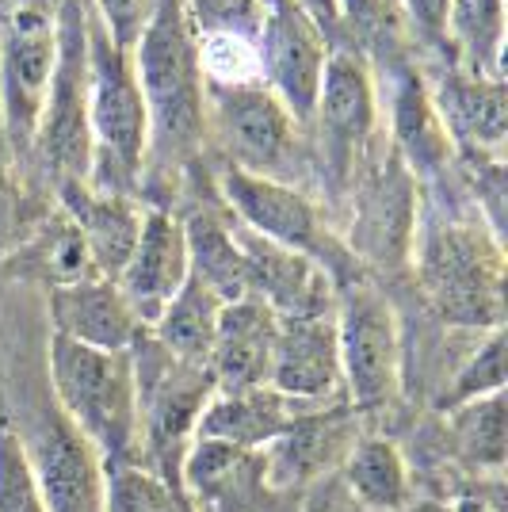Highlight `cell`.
I'll return each mask as SVG.
<instances>
[{
	"instance_id": "ac0fdd59",
	"label": "cell",
	"mask_w": 508,
	"mask_h": 512,
	"mask_svg": "<svg viewBox=\"0 0 508 512\" xmlns=\"http://www.w3.org/2000/svg\"><path fill=\"white\" fill-rule=\"evenodd\" d=\"M188 241H184V222L172 207H153L142 211V230L134 241V253L115 276V287L123 291L130 310L142 325H153L157 314L172 302V295L188 283Z\"/></svg>"
},
{
	"instance_id": "74e56055",
	"label": "cell",
	"mask_w": 508,
	"mask_h": 512,
	"mask_svg": "<svg viewBox=\"0 0 508 512\" xmlns=\"http://www.w3.org/2000/svg\"><path fill=\"white\" fill-rule=\"evenodd\" d=\"M337 16L340 27H348L352 35H371L386 20V8L382 0H337Z\"/></svg>"
},
{
	"instance_id": "9c48e42d",
	"label": "cell",
	"mask_w": 508,
	"mask_h": 512,
	"mask_svg": "<svg viewBox=\"0 0 508 512\" xmlns=\"http://www.w3.org/2000/svg\"><path fill=\"white\" fill-rule=\"evenodd\" d=\"M54 58L58 0H27L0 16V130L16 172L31 169Z\"/></svg>"
},
{
	"instance_id": "603a6c76",
	"label": "cell",
	"mask_w": 508,
	"mask_h": 512,
	"mask_svg": "<svg viewBox=\"0 0 508 512\" xmlns=\"http://www.w3.org/2000/svg\"><path fill=\"white\" fill-rule=\"evenodd\" d=\"M276 329L279 318L253 295L222 306L218 329H214L211 360H207V375H211L218 394H237V390L268 386Z\"/></svg>"
},
{
	"instance_id": "83f0119b",
	"label": "cell",
	"mask_w": 508,
	"mask_h": 512,
	"mask_svg": "<svg viewBox=\"0 0 508 512\" xmlns=\"http://www.w3.org/2000/svg\"><path fill=\"white\" fill-rule=\"evenodd\" d=\"M344 482L348 493L367 512H405L413 501V478L402 448L386 436L363 432L344 459Z\"/></svg>"
},
{
	"instance_id": "9a60e30c",
	"label": "cell",
	"mask_w": 508,
	"mask_h": 512,
	"mask_svg": "<svg viewBox=\"0 0 508 512\" xmlns=\"http://www.w3.org/2000/svg\"><path fill=\"white\" fill-rule=\"evenodd\" d=\"M46 497V512H104V459L54 409L20 436Z\"/></svg>"
},
{
	"instance_id": "f1b7e54d",
	"label": "cell",
	"mask_w": 508,
	"mask_h": 512,
	"mask_svg": "<svg viewBox=\"0 0 508 512\" xmlns=\"http://www.w3.org/2000/svg\"><path fill=\"white\" fill-rule=\"evenodd\" d=\"M505 0H451L447 4V65L470 77L505 73Z\"/></svg>"
},
{
	"instance_id": "d590c367",
	"label": "cell",
	"mask_w": 508,
	"mask_h": 512,
	"mask_svg": "<svg viewBox=\"0 0 508 512\" xmlns=\"http://www.w3.org/2000/svg\"><path fill=\"white\" fill-rule=\"evenodd\" d=\"M0 512H46V497L23 451L20 432L4 425H0Z\"/></svg>"
},
{
	"instance_id": "d6986e66",
	"label": "cell",
	"mask_w": 508,
	"mask_h": 512,
	"mask_svg": "<svg viewBox=\"0 0 508 512\" xmlns=\"http://www.w3.org/2000/svg\"><path fill=\"white\" fill-rule=\"evenodd\" d=\"M268 386L276 394H283L287 402L306 409L344 402L333 314L279 321L272 367H268Z\"/></svg>"
},
{
	"instance_id": "d6a6232c",
	"label": "cell",
	"mask_w": 508,
	"mask_h": 512,
	"mask_svg": "<svg viewBox=\"0 0 508 512\" xmlns=\"http://www.w3.org/2000/svg\"><path fill=\"white\" fill-rule=\"evenodd\" d=\"M104 512H191L188 497L142 463H107Z\"/></svg>"
},
{
	"instance_id": "f35d334b",
	"label": "cell",
	"mask_w": 508,
	"mask_h": 512,
	"mask_svg": "<svg viewBox=\"0 0 508 512\" xmlns=\"http://www.w3.org/2000/svg\"><path fill=\"white\" fill-rule=\"evenodd\" d=\"M298 8L310 16L314 23H321L333 39H337V31H340V16H337V0H295ZM340 43V39H337Z\"/></svg>"
},
{
	"instance_id": "4316f807",
	"label": "cell",
	"mask_w": 508,
	"mask_h": 512,
	"mask_svg": "<svg viewBox=\"0 0 508 512\" xmlns=\"http://www.w3.org/2000/svg\"><path fill=\"white\" fill-rule=\"evenodd\" d=\"M4 272L8 276H23L46 283L50 291L54 287H69V283H81L92 279V260L85 253V241L73 230V222L62 211L46 214L43 222L31 226V234H23L8 256H4Z\"/></svg>"
},
{
	"instance_id": "d4e9b609",
	"label": "cell",
	"mask_w": 508,
	"mask_h": 512,
	"mask_svg": "<svg viewBox=\"0 0 508 512\" xmlns=\"http://www.w3.org/2000/svg\"><path fill=\"white\" fill-rule=\"evenodd\" d=\"M306 406L287 402L272 386H253V390H237V394H218L207 402L195 440H218L241 451H264L272 440H279L291 421Z\"/></svg>"
},
{
	"instance_id": "ba28073f",
	"label": "cell",
	"mask_w": 508,
	"mask_h": 512,
	"mask_svg": "<svg viewBox=\"0 0 508 512\" xmlns=\"http://www.w3.org/2000/svg\"><path fill=\"white\" fill-rule=\"evenodd\" d=\"M306 134H314L306 138L314 146L310 165H318L333 188L356 184L363 165L371 161V146L379 134L375 69L363 58L360 46L333 43Z\"/></svg>"
},
{
	"instance_id": "5bb4252c",
	"label": "cell",
	"mask_w": 508,
	"mask_h": 512,
	"mask_svg": "<svg viewBox=\"0 0 508 512\" xmlns=\"http://www.w3.org/2000/svg\"><path fill=\"white\" fill-rule=\"evenodd\" d=\"M417 180L390 153L382 165L356 176V218H352V260L394 268L413 253L417 234Z\"/></svg>"
},
{
	"instance_id": "5b68a950",
	"label": "cell",
	"mask_w": 508,
	"mask_h": 512,
	"mask_svg": "<svg viewBox=\"0 0 508 512\" xmlns=\"http://www.w3.org/2000/svg\"><path fill=\"white\" fill-rule=\"evenodd\" d=\"M130 363L138 394V463L180 490V463L195 444L203 409L214 398L211 375L207 367L169 356L149 333L130 348Z\"/></svg>"
},
{
	"instance_id": "277c9868",
	"label": "cell",
	"mask_w": 508,
	"mask_h": 512,
	"mask_svg": "<svg viewBox=\"0 0 508 512\" xmlns=\"http://www.w3.org/2000/svg\"><path fill=\"white\" fill-rule=\"evenodd\" d=\"M88 134H92L88 188L138 199L149 142L146 104L130 54L107 39L92 8H88Z\"/></svg>"
},
{
	"instance_id": "8992f818",
	"label": "cell",
	"mask_w": 508,
	"mask_h": 512,
	"mask_svg": "<svg viewBox=\"0 0 508 512\" xmlns=\"http://www.w3.org/2000/svg\"><path fill=\"white\" fill-rule=\"evenodd\" d=\"M207 150L218 153V169L253 172L295 188L310 172L306 127H298L295 115L260 81L237 88L207 85Z\"/></svg>"
},
{
	"instance_id": "3957f363",
	"label": "cell",
	"mask_w": 508,
	"mask_h": 512,
	"mask_svg": "<svg viewBox=\"0 0 508 512\" xmlns=\"http://www.w3.org/2000/svg\"><path fill=\"white\" fill-rule=\"evenodd\" d=\"M50 394L107 463H138V394L130 352H96L50 333Z\"/></svg>"
},
{
	"instance_id": "ab89813d",
	"label": "cell",
	"mask_w": 508,
	"mask_h": 512,
	"mask_svg": "<svg viewBox=\"0 0 508 512\" xmlns=\"http://www.w3.org/2000/svg\"><path fill=\"white\" fill-rule=\"evenodd\" d=\"M451 512H505V505H501V493L497 490H482L478 486V490H466Z\"/></svg>"
},
{
	"instance_id": "6da1fadb",
	"label": "cell",
	"mask_w": 508,
	"mask_h": 512,
	"mask_svg": "<svg viewBox=\"0 0 508 512\" xmlns=\"http://www.w3.org/2000/svg\"><path fill=\"white\" fill-rule=\"evenodd\" d=\"M130 62L149 127L146 172L138 188L142 199L153 184H169L172 192V180L191 172L199 153H207V85L199 73L195 31L184 20L180 0H157V12Z\"/></svg>"
},
{
	"instance_id": "44dd1931",
	"label": "cell",
	"mask_w": 508,
	"mask_h": 512,
	"mask_svg": "<svg viewBox=\"0 0 508 512\" xmlns=\"http://www.w3.org/2000/svg\"><path fill=\"white\" fill-rule=\"evenodd\" d=\"M54 195H58V211L73 222V230L85 241L92 272L100 279L119 276L134 253L146 203L134 195L96 192L85 180H62L54 184Z\"/></svg>"
},
{
	"instance_id": "ffe728a7",
	"label": "cell",
	"mask_w": 508,
	"mask_h": 512,
	"mask_svg": "<svg viewBox=\"0 0 508 512\" xmlns=\"http://www.w3.org/2000/svg\"><path fill=\"white\" fill-rule=\"evenodd\" d=\"M180 490L191 512H268L279 497L264 482L260 451H241L218 440H195L180 463Z\"/></svg>"
},
{
	"instance_id": "7c38bea8",
	"label": "cell",
	"mask_w": 508,
	"mask_h": 512,
	"mask_svg": "<svg viewBox=\"0 0 508 512\" xmlns=\"http://www.w3.org/2000/svg\"><path fill=\"white\" fill-rule=\"evenodd\" d=\"M333 43L337 39L321 23L310 20L295 0H264V16L256 31L260 85L295 115L298 127H310Z\"/></svg>"
},
{
	"instance_id": "7a4b0ae2",
	"label": "cell",
	"mask_w": 508,
	"mask_h": 512,
	"mask_svg": "<svg viewBox=\"0 0 508 512\" xmlns=\"http://www.w3.org/2000/svg\"><path fill=\"white\" fill-rule=\"evenodd\" d=\"M409 256L447 325L478 333L505 325V249L482 218H417Z\"/></svg>"
},
{
	"instance_id": "836d02e7",
	"label": "cell",
	"mask_w": 508,
	"mask_h": 512,
	"mask_svg": "<svg viewBox=\"0 0 508 512\" xmlns=\"http://www.w3.org/2000/svg\"><path fill=\"white\" fill-rule=\"evenodd\" d=\"M195 50H199L203 85L237 88V85H256V81H260V65H256L253 39L207 35V39H195Z\"/></svg>"
},
{
	"instance_id": "8d00e7d4",
	"label": "cell",
	"mask_w": 508,
	"mask_h": 512,
	"mask_svg": "<svg viewBox=\"0 0 508 512\" xmlns=\"http://www.w3.org/2000/svg\"><path fill=\"white\" fill-rule=\"evenodd\" d=\"M88 8L107 31V39L123 54H134V46L146 35L149 20L157 12V0H88Z\"/></svg>"
},
{
	"instance_id": "2e32d148",
	"label": "cell",
	"mask_w": 508,
	"mask_h": 512,
	"mask_svg": "<svg viewBox=\"0 0 508 512\" xmlns=\"http://www.w3.org/2000/svg\"><path fill=\"white\" fill-rule=\"evenodd\" d=\"M428 96L451 138V150L470 157L474 165H501L508 138L505 77H470L455 65H444L440 77L428 81Z\"/></svg>"
},
{
	"instance_id": "e575fe53",
	"label": "cell",
	"mask_w": 508,
	"mask_h": 512,
	"mask_svg": "<svg viewBox=\"0 0 508 512\" xmlns=\"http://www.w3.org/2000/svg\"><path fill=\"white\" fill-rule=\"evenodd\" d=\"M184 20L195 31V39L207 35H233V39H253L260 31L264 0H180Z\"/></svg>"
},
{
	"instance_id": "f546056e",
	"label": "cell",
	"mask_w": 508,
	"mask_h": 512,
	"mask_svg": "<svg viewBox=\"0 0 508 512\" xmlns=\"http://www.w3.org/2000/svg\"><path fill=\"white\" fill-rule=\"evenodd\" d=\"M222 306L226 302L218 299L211 287H203L195 276H188V283L172 295V302L157 314V321L149 325L146 333L176 360L207 367Z\"/></svg>"
},
{
	"instance_id": "484cf974",
	"label": "cell",
	"mask_w": 508,
	"mask_h": 512,
	"mask_svg": "<svg viewBox=\"0 0 508 512\" xmlns=\"http://www.w3.org/2000/svg\"><path fill=\"white\" fill-rule=\"evenodd\" d=\"M184 222V241H188V264L191 276L203 287H211L222 302L245 299V256L237 245V230L226 207L218 203V195L207 203H195L188 214H180Z\"/></svg>"
},
{
	"instance_id": "4fadbf2b",
	"label": "cell",
	"mask_w": 508,
	"mask_h": 512,
	"mask_svg": "<svg viewBox=\"0 0 508 512\" xmlns=\"http://www.w3.org/2000/svg\"><path fill=\"white\" fill-rule=\"evenodd\" d=\"M360 436V413L344 402L302 409L291 421V428L260 451L268 490H276L279 497H291V493L314 486L329 470L344 467L348 451Z\"/></svg>"
},
{
	"instance_id": "52a82bcc",
	"label": "cell",
	"mask_w": 508,
	"mask_h": 512,
	"mask_svg": "<svg viewBox=\"0 0 508 512\" xmlns=\"http://www.w3.org/2000/svg\"><path fill=\"white\" fill-rule=\"evenodd\" d=\"M214 195L237 226H245L249 234L264 237V241H276L291 253L318 260L337 287L360 279L352 253L329 230V218L321 211V203L306 188L253 176V172L218 169L214 172Z\"/></svg>"
},
{
	"instance_id": "60d3db41",
	"label": "cell",
	"mask_w": 508,
	"mask_h": 512,
	"mask_svg": "<svg viewBox=\"0 0 508 512\" xmlns=\"http://www.w3.org/2000/svg\"><path fill=\"white\" fill-rule=\"evenodd\" d=\"M20 4H27V0H0V16L12 12V8H20Z\"/></svg>"
},
{
	"instance_id": "30bf717a",
	"label": "cell",
	"mask_w": 508,
	"mask_h": 512,
	"mask_svg": "<svg viewBox=\"0 0 508 512\" xmlns=\"http://www.w3.org/2000/svg\"><path fill=\"white\" fill-rule=\"evenodd\" d=\"M31 165L50 184L88 180V0H58V58L46 88Z\"/></svg>"
},
{
	"instance_id": "e0dca14e",
	"label": "cell",
	"mask_w": 508,
	"mask_h": 512,
	"mask_svg": "<svg viewBox=\"0 0 508 512\" xmlns=\"http://www.w3.org/2000/svg\"><path fill=\"white\" fill-rule=\"evenodd\" d=\"M233 230H237V245L245 256V291L264 302L279 321L333 314L337 283L318 260L249 234L237 222H233Z\"/></svg>"
},
{
	"instance_id": "1f68e13d",
	"label": "cell",
	"mask_w": 508,
	"mask_h": 512,
	"mask_svg": "<svg viewBox=\"0 0 508 512\" xmlns=\"http://www.w3.org/2000/svg\"><path fill=\"white\" fill-rule=\"evenodd\" d=\"M505 325L501 329H489L486 337L478 341V348L459 363V371L444 383V390L436 394V413H451L459 406H470L478 398H489V394H501L505 390Z\"/></svg>"
},
{
	"instance_id": "4dcf8cb0",
	"label": "cell",
	"mask_w": 508,
	"mask_h": 512,
	"mask_svg": "<svg viewBox=\"0 0 508 512\" xmlns=\"http://www.w3.org/2000/svg\"><path fill=\"white\" fill-rule=\"evenodd\" d=\"M505 413H508L505 390L444 413L447 432H451V448H455V455L463 459L466 467L489 470V474H497V470L505 467V451H508Z\"/></svg>"
},
{
	"instance_id": "7402d4cb",
	"label": "cell",
	"mask_w": 508,
	"mask_h": 512,
	"mask_svg": "<svg viewBox=\"0 0 508 512\" xmlns=\"http://www.w3.org/2000/svg\"><path fill=\"white\" fill-rule=\"evenodd\" d=\"M50 321H54V337L77 341L96 352H130L146 333V325L138 321L123 291L115 287V279L100 276L54 287Z\"/></svg>"
},
{
	"instance_id": "8fae6325",
	"label": "cell",
	"mask_w": 508,
	"mask_h": 512,
	"mask_svg": "<svg viewBox=\"0 0 508 512\" xmlns=\"http://www.w3.org/2000/svg\"><path fill=\"white\" fill-rule=\"evenodd\" d=\"M333 325L344 406H352L360 417L390 406L402 386V329L394 302L379 287L352 279L337 287Z\"/></svg>"
},
{
	"instance_id": "cb8c5ba5",
	"label": "cell",
	"mask_w": 508,
	"mask_h": 512,
	"mask_svg": "<svg viewBox=\"0 0 508 512\" xmlns=\"http://www.w3.org/2000/svg\"><path fill=\"white\" fill-rule=\"evenodd\" d=\"M390 153L405 165V172L428 184L440 180L455 165V150L436 104L428 96V81L421 69H398L390 85Z\"/></svg>"
}]
</instances>
